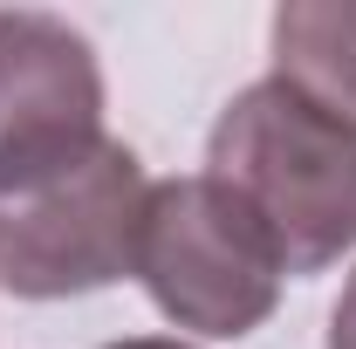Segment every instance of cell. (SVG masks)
<instances>
[{
	"label": "cell",
	"instance_id": "1",
	"mask_svg": "<svg viewBox=\"0 0 356 349\" xmlns=\"http://www.w3.org/2000/svg\"><path fill=\"white\" fill-rule=\"evenodd\" d=\"M206 178L261 219L281 274H322L356 247V124L288 76H261L220 110Z\"/></svg>",
	"mask_w": 356,
	"mask_h": 349
},
{
	"label": "cell",
	"instance_id": "2",
	"mask_svg": "<svg viewBox=\"0 0 356 349\" xmlns=\"http://www.w3.org/2000/svg\"><path fill=\"white\" fill-rule=\"evenodd\" d=\"M144 199L151 178L117 137L0 185V288L28 302H62L124 281L137 261Z\"/></svg>",
	"mask_w": 356,
	"mask_h": 349
},
{
	"label": "cell",
	"instance_id": "3",
	"mask_svg": "<svg viewBox=\"0 0 356 349\" xmlns=\"http://www.w3.org/2000/svg\"><path fill=\"white\" fill-rule=\"evenodd\" d=\"M131 274L192 336H247L281 302V254L220 178H151Z\"/></svg>",
	"mask_w": 356,
	"mask_h": 349
},
{
	"label": "cell",
	"instance_id": "4",
	"mask_svg": "<svg viewBox=\"0 0 356 349\" xmlns=\"http://www.w3.org/2000/svg\"><path fill=\"white\" fill-rule=\"evenodd\" d=\"M103 69L83 28L0 7V185L103 144Z\"/></svg>",
	"mask_w": 356,
	"mask_h": 349
},
{
	"label": "cell",
	"instance_id": "5",
	"mask_svg": "<svg viewBox=\"0 0 356 349\" xmlns=\"http://www.w3.org/2000/svg\"><path fill=\"white\" fill-rule=\"evenodd\" d=\"M274 76L329 103L343 124H356V0L322 7L295 0L274 14Z\"/></svg>",
	"mask_w": 356,
	"mask_h": 349
},
{
	"label": "cell",
	"instance_id": "6",
	"mask_svg": "<svg viewBox=\"0 0 356 349\" xmlns=\"http://www.w3.org/2000/svg\"><path fill=\"white\" fill-rule=\"evenodd\" d=\"M329 349H356V274L343 281V295L329 308Z\"/></svg>",
	"mask_w": 356,
	"mask_h": 349
},
{
	"label": "cell",
	"instance_id": "7",
	"mask_svg": "<svg viewBox=\"0 0 356 349\" xmlns=\"http://www.w3.org/2000/svg\"><path fill=\"white\" fill-rule=\"evenodd\" d=\"M110 349H192V343H178V336H131V343H110Z\"/></svg>",
	"mask_w": 356,
	"mask_h": 349
}]
</instances>
